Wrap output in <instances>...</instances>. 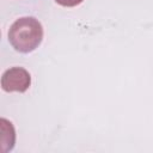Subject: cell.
Instances as JSON below:
<instances>
[{
  "label": "cell",
  "instance_id": "obj_1",
  "mask_svg": "<svg viewBox=\"0 0 153 153\" xmlns=\"http://www.w3.org/2000/svg\"><path fill=\"white\" fill-rule=\"evenodd\" d=\"M43 39L42 24L33 17L17 19L8 30V41L19 53L33 51Z\"/></svg>",
  "mask_w": 153,
  "mask_h": 153
},
{
  "label": "cell",
  "instance_id": "obj_3",
  "mask_svg": "<svg viewBox=\"0 0 153 153\" xmlns=\"http://www.w3.org/2000/svg\"><path fill=\"white\" fill-rule=\"evenodd\" d=\"M59 5L65 6V7H74L76 5H80L84 0H55Z\"/></svg>",
  "mask_w": 153,
  "mask_h": 153
},
{
  "label": "cell",
  "instance_id": "obj_2",
  "mask_svg": "<svg viewBox=\"0 0 153 153\" xmlns=\"http://www.w3.org/2000/svg\"><path fill=\"white\" fill-rule=\"evenodd\" d=\"M30 85L31 75L23 67H12L1 76V87L6 92H25Z\"/></svg>",
  "mask_w": 153,
  "mask_h": 153
}]
</instances>
